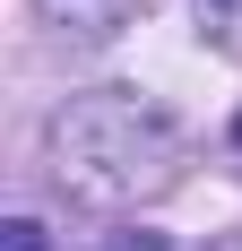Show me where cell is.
<instances>
[{
	"instance_id": "obj_6",
	"label": "cell",
	"mask_w": 242,
	"mask_h": 251,
	"mask_svg": "<svg viewBox=\"0 0 242 251\" xmlns=\"http://www.w3.org/2000/svg\"><path fill=\"white\" fill-rule=\"evenodd\" d=\"M234 156H242V113H234Z\"/></svg>"
},
{
	"instance_id": "obj_3",
	"label": "cell",
	"mask_w": 242,
	"mask_h": 251,
	"mask_svg": "<svg viewBox=\"0 0 242 251\" xmlns=\"http://www.w3.org/2000/svg\"><path fill=\"white\" fill-rule=\"evenodd\" d=\"M0 251H52V243H44L35 217H9V226H0Z\"/></svg>"
},
{
	"instance_id": "obj_1",
	"label": "cell",
	"mask_w": 242,
	"mask_h": 251,
	"mask_svg": "<svg viewBox=\"0 0 242 251\" xmlns=\"http://www.w3.org/2000/svg\"><path fill=\"white\" fill-rule=\"evenodd\" d=\"M44 156H52V182L78 208H130V200H147V191L173 182L182 130H173L165 104L130 96V87H96V96H70L52 113Z\"/></svg>"
},
{
	"instance_id": "obj_4",
	"label": "cell",
	"mask_w": 242,
	"mask_h": 251,
	"mask_svg": "<svg viewBox=\"0 0 242 251\" xmlns=\"http://www.w3.org/2000/svg\"><path fill=\"white\" fill-rule=\"evenodd\" d=\"M113 251H165V234H147V226H130V234H113Z\"/></svg>"
},
{
	"instance_id": "obj_2",
	"label": "cell",
	"mask_w": 242,
	"mask_h": 251,
	"mask_svg": "<svg viewBox=\"0 0 242 251\" xmlns=\"http://www.w3.org/2000/svg\"><path fill=\"white\" fill-rule=\"evenodd\" d=\"M44 18L70 44H113L121 26H130V0H44Z\"/></svg>"
},
{
	"instance_id": "obj_5",
	"label": "cell",
	"mask_w": 242,
	"mask_h": 251,
	"mask_svg": "<svg viewBox=\"0 0 242 251\" xmlns=\"http://www.w3.org/2000/svg\"><path fill=\"white\" fill-rule=\"evenodd\" d=\"M208 251H242V234H225V243H208Z\"/></svg>"
}]
</instances>
